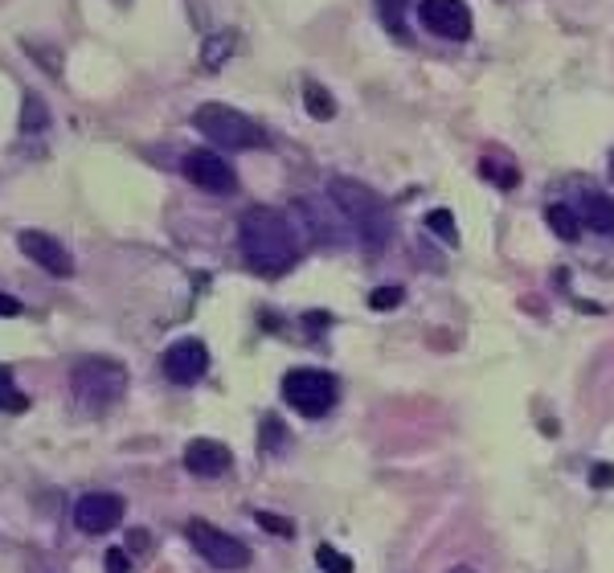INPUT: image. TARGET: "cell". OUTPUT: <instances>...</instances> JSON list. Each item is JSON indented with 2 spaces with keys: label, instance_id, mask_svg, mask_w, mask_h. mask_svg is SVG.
Instances as JSON below:
<instances>
[{
  "label": "cell",
  "instance_id": "cell-11",
  "mask_svg": "<svg viewBox=\"0 0 614 573\" xmlns=\"http://www.w3.org/2000/svg\"><path fill=\"white\" fill-rule=\"evenodd\" d=\"M17 242H21V254H25L29 262H37L41 271H50L54 279H70V275H74V258L66 254V246H62L58 238L41 234V230H25Z\"/></svg>",
  "mask_w": 614,
  "mask_h": 573
},
{
  "label": "cell",
  "instance_id": "cell-22",
  "mask_svg": "<svg viewBox=\"0 0 614 573\" xmlns=\"http://www.w3.org/2000/svg\"><path fill=\"white\" fill-rule=\"evenodd\" d=\"M283 422L279 418H262V434H258V447L262 451H275V447H283Z\"/></svg>",
  "mask_w": 614,
  "mask_h": 573
},
{
  "label": "cell",
  "instance_id": "cell-10",
  "mask_svg": "<svg viewBox=\"0 0 614 573\" xmlns=\"http://www.w3.org/2000/svg\"><path fill=\"white\" fill-rule=\"evenodd\" d=\"M164 377L172 385H197L209 369V348L201 340H177L168 352H164Z\"/></svg>",
  "mask_w": 614,
  "mask_h": 573
},
{
  "label": "cell",
  "instance_id": "cell-18",
  "mask_svg": "<svg viewBox=\"0 0 614 573\" xmlns=\"http://www.w3.org/2000/svg\"><path fill=\"white\" fill-rule=\"evenodd\" d=\"M406 5H410V0H377V17L385 21V29L389 33H406Z\"/></svg>",
  "mask_w": 614,
  "mask_h": 573
},
{
  "label": "cell",
  "instance_id": "cell-28",
  "mask_svg": "<svg viewBox=\"0 0 614 573\" xmlns=\"http://www.w3.org/2000/svg\"><path fill=\"white\" fill-rule=\"evenodd\" d=\"M17 312H21V303H17L13 295L0 291V316H17Z\"/></svg>",
  "mask_w": 614,
  "mask_h": 573
},
{
  "label": "cell",
  "instance_id": "cell-13",
  "mask_svg": "<svg viewBox=\"0 0 614 573\" xmlns=\"http://www.w3.org/2000/svg\"><path fill=\"white\" fill-rule=\"evenodd\" d=\"M574 213H578V222L586 226V230H598V234H614V201L602 193V189H578V205H574Z\"/></svg>",
  "mask_w": 614,
  "mask_h": 573
},
{
  "label": "cell",
  "instance_id": "cell-1",
  "mask_svg": "<svg viewBox=\"0 0 614 573\" xmlns=\"http://www.w3.org/2000/svg\"><path fill=\"white\" fill-rule=\"evenodd\" d=\"M238 246H242V258L250 262V271L283 275L299 258V230L291 226L287 213H279L271 205H254V209H246L242 226H238Z\"/></svg>",
  "mask_w": 614,
  "mask_h": 573
},
{
  "label": "cell",
  "instance_id": "cell-29",
  "mask_svg": "<svg viewBox=\"0 0 614 573\" xmlns=\"http://www.w3.org/2000/svg\"><path fill=\"white\" fill-rule=\"evenodd\" d=\"M447 573H475L471 565H455V569H447Z\"/></svg>",
  "mask_w": 614,
  "mask_h": 573
},
{
  "label": "cell",
  "instance_id": "cell-19",
  "mask_svg": "<svg viewBox=\"0 0 614 573\" xmlns=\"http://www.w3.org/2000/svg\"><path fill=\"white\" fill-rule=\"evenodd\" d=\"M426 226L443 238L447 246H459V230H455V213L451 209H430L426 213Z\"/></svg>",
  "mask_w": 614,
  "mask_h": 573
},
{
  "label": "cell",
  "instance_id": "cell-7",
  "mask_svg": "<svg viewBox=\"0 0 614 573\" xmlns=\"http://www.w3.org/2000/svg\"><path fill=\"white\" fill-rule=\"evenodd\" d=\"M418 21L447 41H467L471 37V9L463 0H418Z\"/></svg>",
  "mask_w": 614,
  "mask_h": 573
},
{
  "label": "cell",
  "instance_id": "cell-16",
  "mask_svg": "<svg viewBox=\"0 0 614 573\" xmlns=\"http://www.w3.org/2000/svg\"><path fill=\"white\" fill-rule=\"evenodd\" d=\"M303 107L312 111L316 119H332L336 115V99L328 95V86H320V82H303Z\"/></svg>",
  "mask_w": 614,
  "mask_h": 573
},
{
  "label": "cell",
  "instance_id": "cell-14",
  "mask_svg": "<svg viewBox=\"0 0 614 573\" xmlns=\"http://www.w3.org/2000/svg\"><path fill=\"white\" fill-rule=\"evenodd\" d=\"M545 222L553 226V234H557L561 242H578V234H582V230H578V226H582L578 213L569 209V205H549V209H545Z\"/></svg>",
  "mask_w": 614,
  "mask_h": 573
},
{
  "label": "cell",
  "instance_id": "cell-12",
  "mask_svg": "<svg viewBox=\"0 0 614 573\" xmlns=\"http://www.w3.org/2000/svg\"><path fill=\"white\" fill-rule=\"evenodd\" d=\"M185 467L197 479H217L234 467V451L226 443H217V438H193V443L185 447Z\"/></svg>",
  "mask_w": 614,
  "mask_h": 573
},
{
  "label": "cell",
  "instance_id": "cell-3",
  "mask_svg": "<svg viewBox=\"0 0 614 573\" xmlns=\"http://www.w3.org/2000/svg\"><path fill=\"white\" fill-rule=\"evenodd\" d=\"M70 389H74V402H78L82 414H103V410H111L127 393V373L115 361L86 357V361L74 365Z\"/></svg>",
  "mask_w": 614,
  "mask_h": 573
},
{
  "label": "cell",
  "instance_id": "cell-6",
  "mask_svg": "<svg viewBox=\"0 0 614 573\" xmlns=\"http://www.w3.org/2000/svg\"><path fill=\"white\" fill-rule=\"evenodd\" d=\"M185 537H189V545H193L213 569H246V565H250V545L238 541V537H230V533H222V528L205 524V520H189Z\"/></svg>",
  "mask_w": 614,
  "mask_h": 573
},
{
  "label": "cell",
  "instance_id": "cell-4",
  "mask_svg": "<svg viewBox=\"0 0 614 573\" xmlns=\"http://www.w3.org/2000/svg\"><path fill=\"white\" fill-rule=\"evenodd\" d=\"M193 123L197 131L217 144V148H230V152H254V148H267V131H262L250 115L234 111V107H222V103H205L193 111Z\"/></svg>",
  "mask_w": 614,
  "mask_h": 573
},
{
  "label": "cell",
  "instance_id": "cell-9",
  "mask_svg": "<svg viewBox=\"0 0 614 573\" xmlns=\"http://www.w3.org/2000/svg\"><path fill=\"white\" fill-rule=\"evenodd\" d=\"M119 520H123V500L115 492H86L74 504V524L91 537L111 533V528H119Z\"/></svg>",
  "mask_w": 614,
  "mask_h": 573
},
{
  "label": "cell",
  "instance_id": "cell-24",
  "mask_svg": "<svg viewBox=\"0 0 614 573\" xmlns=\"http://www.w3.org/2000/svg\"><path fill=\"white\" fill-rule=\"evenodd\" d=\"M479 172H484L488 181H496L500 189H512V185L520 181V172H516V168H496V160H484V164H479Z\"/></svg>",
  "mask_w": 614,
  "mask_h": 573
},
{
  "label": "cell",
  "instance_id": "cell-8",
  "mask_svg": "<svg viewBox=\"0 0 614 573\" xmlns=\"http://www.w3.org/2000/svg\"><path fill=\"white\" fill-rule=\"evenodd\" d=\"M185 176H189L197 189H205V193H234L238 189V176L226 164V156L205 152V148H197V152L185 156Z\"/></svg>",
  "mask_w": 614,
  "mask_h": 573
},
{
  "label": "cell",
  "instance_id": "cell-27",
  "mask_svg": "<svg viewBox=\"0 0 614 573\" xmlns=\"http://www.w3.org/2000/svg\"><path fill=\"white\" fill-rule=\"evenodd\" d=\"M107 573H131V561H127L123 549H111L107 553Z\"/></svg>",
  "mask_w": 614,
  "mask_h": 573
},
{
  "label": "cell",
  "instance_id": "cell-17",
  "mask_svg": "<svg viewBox=\"0 0 614 573\" xmlns=\"http://www.w3.org/2000/svg\"><path fill=\"white\" fill-rule=\"evenodd\" d=\"M25 406H29V398H25V393L17 389L13 369L0 365V410H9V414H25Z\"/></svg>",
  "mask_w": 614,
  "mask_h": 573
},
{
  "label": "cell",
  "instance_id": "cell-25",
  "mask_svg": "<svg viewBox=\"0 0 614 573\" xmlns=\"http://www.w3.org/2000/svg\"><path fill=\"white\" fill-rule=\"evenodd\" d=\"M258 524L267 528V533H275V537H291L295 533V524L287 516H271V512H258Z\"/></svg>",
  "mask_w": 614,
  "mask_h": 573
},
{
  "label": "cell",
  "instance_id": "cell-26",
  "mask_svg": "<svg viewBox=\"0 0 614 573\" xmlns=\"http://www.w3.org/2000/svg\"><path fill=\"white\" fill-rule=\"evenodd\" d=\"M610 483H614V467H610V463H598V467H590V488H594V492L610 488Z\"/></svg>",
  "mask_w": 614,
  "mask_h": 573
},
{
  "label": "cell",
  "instance_id": "cell-21",
  "mask_svg": "<svg viewBox=\"0 0 614 573\" xmlns=\"http://www.w3.org/2000/svg\"><path fill=\"white\" fill-rule=\"evenodd\" d=\"M316 565H320L324 573H353V561H348L340 549H332V545H320V549H316Z\"/></svg>",
  "mask_w": 614,
  "mask_h": 573
},
{
  "label": "cell",
  "instance_id": "cell-20",
  "mask_svg": "<svg viewBox=\"0 0 614 573\" xmlns=\"http://www.w3.org/2000/svg\"><path fill=\"white\" fill-rule=\"evenodd\" d=\"M234 50V37L230 33H217L213 41H209V46L201 50V62H205V70H217V66H222L226 62V54Z\"/></svg>",
  "mask_w": 614,
  "mask_h": 573
},
{
  "label": "cell",
  "instance_id": "cell-2",
  "mask_svg": "<svg viewBox=\"0 0 614 573\" xmlns=\"http://www.w3.org/2000/svg\"><path fill=\"white\" fill-rule=\"evenodd\" d=\"M328 197H332V205L344 213V222L357 230V238L369 250H381L389 242V234H393L389 209H385V201L369 185L348 181V176H336V181H328Z\"/></svg>",
  "mask_w": 614,
  "mask_h": 573
},
{
  "label": "cell",
  "instance_id": "cell-5",
  "mask_svg": "<svg viewBox=\"0 0 614 573\" xmlns=\"http://www.w3.org/2000/svg\"><path fill=\"white\" fill-rule=\"evenodd\" d=\"M283 402L303 418H324L336 406V377L320 369H291L283 377Z\"/></svg>",
  "mask_w": 614,
  "mask_h": 573
},
{
  "label": "cell",
  "instance_id": "cell-15",
  "mask_svg": "<svg viewBox=\"0 0 614 573\" xmlns=\"http://www.w3.org/2000/svg\"><path fill=\"white\" fill-rule=\"evenodd\" d=\"M50 127V107L41 95H25V107H21V131L25 136H37V131Z\"/></svg>",
  "mask_w": 614,
  "mask_h": 573
},
{
  "label": "cell",
  "instance_id": "cell-23",
  "mask_svg": "<svg viewBox=\"0 0 614 573\" xmlns=\"http://www.w3.org/2000/svg\"><path fill=\"white\" fill-rule=\"evenodd\" d=\"M402 299H406L402 287H377V291L369 295V307H373V312H389V307H398Z\"/></svg>",
  "mask_w": 614,
  "mask_h": 573
},
{
  "label": "cell",
  "instance_id": "cell-30",
  "mask_svg": "<svg viewBox=\"0 0 614 573\" xmlns=\"http://www.w3.org/2000/svg\"><path fill=\"white\" fill-rule=\"evenodd\" d=\"M610 185H614V152H610Z\"/></svg>",
  "mask_w": 614,
  "mask_h": 573
}]
</instances>
